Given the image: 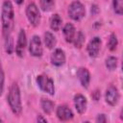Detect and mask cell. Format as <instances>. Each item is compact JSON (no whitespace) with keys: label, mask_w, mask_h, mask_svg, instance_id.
<instances>
[{"label":"cell","mask_w":123,"mask_h":123,"mask_svg":"<svg viewBox=\"0 0 123 123\" xmlns=\"http://www.w3.org/2000/svg\"><path fill=\"white\" fill-rule=\"evenodd\" d=\"M65 62V55L62 49H56L51 55V62L56 66H61Z\"/></svg>","instance_id":"8fae6325"},{"label":"cell","mask_w":123,"mask_h":123,"mask_svg":"<svg viewBox=\"0 0 123 123\" xmlns=\"http://www.w3.org/2000/svg\"><path fill=\"white\" fill-rule=\"evenodd\" d=\"M29 51L31 55L35 57H40L42 55V44L39 37L34 36L33 38L31 39L30 46H29Z\"/></svg>","instance_id":"8992f818"},{"label":"cell","mask_w":123,"mask_h":123,"mask_svg":"<svg viewBox=\"0 0 123 123\" xmlns=\"http://www.w3.org/2000/svg\"><path fill=\"white\" fill-rule=\"evenodd\" d=\"M6 41H7L6 50H7L8 54H11V53L12 52V37H9L8 38H6Z\"/></svg>","instance_id":"603a6c76"},{"label":"cell","mask_w":123,"mask_h":123,"mask_svg":"<svg viewBox=\"0 0 123 123\" xmlns=\"http://www.w3.org/2000/svg\"><path fill=\"white\" fill-rule=\"evenodd\" d=\"M63 35H64V38L67 42H72L74 40L75 28L71 23L65 24V26L63 27Z\"/></svg>","instance_id":"5bb4252c"},{"label":"cell","mask_w":123,"mask_h":123,"mask_svg":"<svg viewBox=\"0 0 123 123\" xmlns=\"http://www.w3.org/2000/svg\"><path fill=\"white\" fill-rule=\"evenodd\" d=\"M41 108L43 111L47 114H50L54 109V103L49 99H42L41 100Z\"/></svg>","instance_id":"2e32d148"},{"label":"cell","mask_w":123,"mask_h":123,"mask_svg":"<svg viewBox=\"0 0 123 123\" xmlns=\"http://www.w3.org/2000/svg\"><path fill=\"white\" fill-rule=\"evenodd\" d=\"M25 47H26V34H25L24 30H20L18 38H17L16 47H15V52L19 57H23Z\"/></svg>","instance_id":"ba28073f"},{"label":"cell","mask_w":123,"mask_h":123,"mask_svg":"<svg viewBox=\"0 0 123 123\" xmlns=\"http://www.w3.org/2000/svg\"><path fill=\"white\" fill-rule=\"evenodd\" d=\"M77 76H78L82 86L84 87H87L89 85V81H90V74H89L88 70L85 67H81L77 71Z\"/></svg>","instance_id":"7c38bea8"},{"label":"cell","mask_w":123,"mask_h":123,"mask_svg":"<svg viewBox=\"0 0 123 123\" xmlns=\"http://www.w3.org/2000/svg\"><path fill=\"white\" fill-rule=\"evenodd\" d=\"M100 45H101V39L98 37H93L89 43L87 44V52L90 57L94 58L98 55L99 50H100Z\"/></svg>","instance_id":"9c48e42d"},{"label":"cell","mask_w":123,"mask_h":123,"mask_svg":"<svg viewBox=\"0 0 123 123\" xmlns=\"http://www.w3.org/2000/svg\"><path fill=\"white\" fill-rule=\"evenodd\" d=\"M44 42H45V45L49 49H51L56 45V38L50 32H46L44 34Z\"/></svg>","instance_id":"e0dca14e"},{"label":"cell","mask_w":123,"mask_h":123,"mask_svg":"<svg viewBox=\"0 0 123 123\" xmlns=\"http://www.w3.org/2000/svg\"><path fill=\"white\" fill-rule=\"evenodd\" d=\"M54 6V0H40V7L44 12L50 11Z\"/></svg>","instance_id":"d6986e66"},{"label":"cell","mask_w":123,"mask_h":123,"mask_svg":"<svg viewBox=\"0 0 123 123\" xmlns=\"http://www.w3.org/2000/svg\"><path fill=\"white\" fill-rule=\"evenodd\" d=\"M120 118L123 120V109L121 110V113H120Z\"/></svg>","instance_id":"f1b7e54d"},{"label":"cell","mask_w":123,"mask_h":123,"mask_svg":"<svg viewBox=\"0 0 123 123\" xmlns=\"http://www.w3.org/2000/svg\"><path fill=\"white\" fill-rule=\"evenodd\" d=\"M86 12L84 5L79 1H74L68 8V14L73 20H80L84 17Z\"/></svg>","instance_id":"3957f363"},{"label":"cell","mask_w":123,"mask_h":123,"mask_svg":"<svg viewBox=\"0 0 123 123\" xmlns=\"http://www.w3.org/2000/svg\"><path fill=\"white\" fill-rule=\"evenodd\" d=\"M122 70H123V59H122Z\"/></svg>","instance_id":"f546056e"},{"label":"cell","mask_w":123,"mask_h":123,"mask_svg":"<svg viewBox=\"0 0 123 123\" xmlns=\"http://www.w3.org/2000/svg\"><path fill=\"white\" fill-rule=\"evenodd\" d=\"M26 14H27V18L29 22L33 26H37L40 23V13L36 4L31 3L27 6Z\"/></svg>","instance_id":"277c9868"},{"label":"cell","mask_w":123,"mask_h":123,"mask_svg":"<svg viewBox=\"0 0 123 123\" xmlns=\"http://www.w3.org/2000/svg\"><path fill=\"white\" fill-rule=\"evenodd\" d=\"M2 31L5 38L10 37L13 27V8L10 1H5L2 6Z\"/></svg>","instance_id":"6da1fadb"},{"label":"cell","mask_w":123,"mask_h":123,"mask_svg":"<svg viewBox=\"0 0 123 123\" xmlns=\"http://www.w3.org/2000/svg\"><path fill=\"white\" fill-rule=\"evenodd\" d=\"M14 1H15L17 4H21V3H23V1H24V0H14Z\"/></svg>","instance_id":"83f0119b"},{"label":"cell","mask_w":123,"mask_h":123,"mask_svg":"<svg viewBox=\"0 0 123 123\" xmlns=\"http://www.w3.org/2000/svg\"><path fill=\"white\" fill-rule=\"evenodd\" d=\"M117 46V38H116V36L114 34H111V37H110V39H109V42H108V47L111 51H113Z\"/></svg>","instance_id":"44dd1931"},{"label":"cell","mask_w":123,"mask_h":123,"mask_svg":"<svg viewBox=\"0 0 123 123\" xmlns=\"http://www.w3.org/2000/svg\"><path fill=\"white\" fill-rule=\"evenodd\" d=\"M57 116L60 120L67 121L73 118V112L67 106H60L57 109Z\"/></svg>","instance_id":"30bf717a"},{"label":"cell","mask_w":123,"mask_h":123,"mask_svg":"<svg viewBox=\"0 0 123 123\" xmlns=\"http://www.w3.org/2000/svg\"><path fill=\"white\" fill-rule=\"evenodd\" d=\"M116 64H117V59L114 57H109L106 60V66L110 70H113L116 67Z\"/></svg>","instance_id":"ffe728a7"},{"label":"cell","mask_w":123,"mask_h":123,"mask_svg":"<svg viewBox=\"0 0 123 123\" xmlns=\"http://www.w3.org/2000/svg\"><path fill=\"white\" fill-rule=\"evenodd\" d=\"M37 82L41 90L49 93L50 95H53L55 93L54 83H53L52 79H50L49 77H47L45 75H39L37 78Z\"/></svg>","instance_id":"5b68a950"},{"label":"cell","mask_w":123,"mask_h":123,"mask_svg":"<svg viewBox=\"0 0 123 123\" xmlns=\"http://www.w3.org/2000/svg\"><path fill=\"white\" fill-rule=\"evenodd\" d=\"M94 94H95L96 96H94L93 98H94L95 100H98V98H99V96H100V94H99V92H98V91H95V92H94Z\"/></svg>","instance_id":"484cf974"},{"label":"cell","mask_w":123,"mask_h":123,"mask_svg":"<svg viewBox=\"0 0 123 123\" xmlns=\"http://www.w3.org/2000/svg\"><path fill=\"white\" fill-rule=\"evenodd\" d=\"M119 100V93L116 87L111 86L107 88L106 91V102L111 106H115Z\"/></svg>","instance_id":"52a82bcc"},{"label":"cell","mask_w":123,"mask_h":123,"mask_svg":"<svg viewBox=\"0 0 123 123\" xmlns=\"http://www.w3.org/2000/svg\"><path fill=\"white\" fill-rule=\"evenodd\" d=\"M113 10L117 14L123 15V0H113Z\"/></svg>","instance_id":"ac0fdd59"},{"label":"cell","mask_w":123,"mask_h":123,"mask_svg":"<svg viewBox=\"0 0 123 123\" xmlns=\"http://www.w3.org/2000/svg\"><path fill=\"white\" fill-rule=\"evenodd\" d=\"M62 26V18L59 14H54L50 19V27L54 31H59Z\"/></svg>","instance_id":"9a60e30c"},{"label":"cell","mask_w":123,"mask_h":123,"mask_svg":"<svg viewBox=\"0 0 123 123\" xmlns=\"http://www.w3.org/2000/svg\"><path fill=\"white\" fill-rule=\"evenodd\" d=\"M1 80H2V82H1V93H2V92H3V89H4V72H3V71H2Z\"/></svg>","instance_id":"d4e9b609"},{"label":"cell","mask_w":123,"mask_h":123,"mask_svg":"<svg viewBox=\"0 0 123 123\" xmlns=\"http://www.w3.org/2000/svg\"><path fill=\"white\" fill-rule=\"evenodd\" d=\"M8 102H9L10 108L12 109L14 114L18 115L21 113L22 107H21V100H20V91H19L18 86L15 83H13L9 89Z\"/></svg>","instance_id":"7a4b0ae2"},{"label":"cell","mask_w":123,"mask_h":123,"mask_svg":"<svg viewBox=\"0 0 123 123\" xmlns=\"http://www.w3.org/2000/svg\"><path fill=\"white\" fill-rule=\"evenodd\" d=\"M96 121L97 122H106L107 121V119H106V117H105V115L104 114H99L98 115V117L96 118Z\"/></svg>","instance_id":"cb8c5ba5"},{"label":"cell","mask_w":123,"mask_h":123,"mask_svg":"<svg viewBox=\"0 0 123 123\" xmlns=\"http://www.w3.org/2000/svg\"><path fill=\"white\" fill-rule=\"evenodd\" d=\"M37 121H43V122H46V119H44V118H42L40 115H38V117H37Z\"/></svg>","instance_id":"4316f807"},{"label":"cell","mask_w":123,"mask_h":123,"mask_svg":"<svg viewBox=\"0 0 123 123\" xmlns=\"http://www.w3.org/2000/svg\"><path fill=\"white\" fill-rule=\"evenodd\" d=\"M74 41H75V47H78V48L82 47V45H83V43L85 41V36H84V34L82 32H78L76 37L74 38Z\"/></svg>","instance_id":"7402d4cb"},{"label":"cell","mask_w":123,"mask_h":123,"mask_svg":"<svg viewBox=\"0 0 123 123\" xmlns=\"http://www.w3.org/2000/svg\"><path fill=\"white\" fill-rule=\"evenodd\" d=\"M74 104L79 113H84L86 109V99L82 94H77L74 97Z\"/></svg>","instance_id":"4fadbf2b"}]
</instances>
